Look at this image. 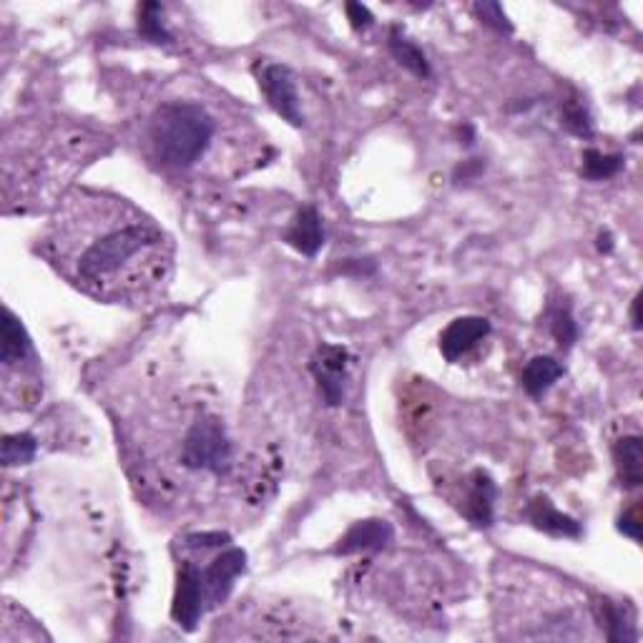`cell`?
I'll return each instance as SVG.
<instances>
[{"label":"cell","instance_id":"cell-1","mask_svg":"<svg viewBox=\"0 0 643 643\" xmlns=\"http://www.w3.org/2000/svg\"><path fill=\"white\" fill-rule=\"evenodd\" d=\"M43 252L68 282L103 302H146L174 267V244L154 219L93 191L68 196Z\"/></svg>","mask_w":643,"mask_h":643},{"label":"cell","instance_id":"cell-2","mask_svg":"<svg viewBox=\"0 0 643 643\" xmlns=\"http://www.w3.org/2000/svg\"><path fill=\"white\" fill-rule=\"evenodd\" d=\"M217 116L201 101H161L146 121L151 161L169 171L194 169L217 139Z\"/></svg>","mask_w":643,"mask_h":643},{"label":"cell","instance_id":"cell-3","mask_svg":"<svg viewBox=\"0 0 643 643\" xmlns=\"http://www.w3.org/2000/svg\"><path fill=\"white\" fill-rule=\"evenodd\" d=\"M176 465L191 475H209L217 480L232 478L237 470V448L222 415L206 407L191 415L181 433Z\"/></svg>","mask_w":643,"mask_h":643},{"label":"cell","instance_id":"cell-4","mask_svg":"<svg viewBox=\"0 0 643 643\" xmlns=\"http://www.w3.org/2000/svg\"><path fill=\"white\" fill-rule=\"evenodd\" d=\"M259 88H262L264 96H267L269 106H272L284 121H289L292 126L304 124L297 83H294V73L289 71L287 66H282V63H264V66L259 68Z\"/></svg>","mask_w":643,"mask_h":643},{"label":"cell","instance_id":"cell-5","mask_svg":"<svg viewBox=\"0 0 643 643\" xmlns=\"http://www.w3.org/2000/svg\"><path fill=\"white\" fill-rule=\"evenodd\" d=\"M247 571V553L242 548H227L219 553L209 566L201 568V586H204L206 611L217 608L232 593L234 581Z\"/></svg>","mask_w":643,"mask_h":643},{"label":"cell","instance_id":"cell-6","mask_svg":"<svg viewBox=\"0 0 643 643\" xmlns=\"http://www.w3.org/2000/svg\"><path fill=\"white\" fill-rule=\"evenodd\" d=\"M206 613L204 603V586H201V568H196L194 563H181L179 578H176V593H174V608L171 616L179 626H184L186 631L199 623V618Z\"/></svg>","mask_w":643,"mask_h":643},{"label":"cell","instance_id":"cell-7","mask_svg":"<svg viewBox=\"0 0 643 643\" xmlns=\"http://www.w3.org/2000/svg\"><path fill=\"white\" fill-rule=\"evenodd\" d=\"M490 335V322L483 317H460L440 335V352L448 362H458Z\"/></svg>","mask_w":643,"mask_h":643},{"label":"cell","instance_id":"cell-8","mask_svg":"<svg viewBox=\"0 0 643 643\" xmlns=\"http://www.w3.org/2000/svg\"><path fill=\"white\" fill-rule=\"evenodd\" d=\"M345 367H347V350L335 345L319 347L317 357L312 362L314 377L319 382V390L325 395L330 405H340L345 395Z\"/></svg>","mask_w":643,"mask_h":643},{"label":"cell","instance_id":"cell-9","mask_svg":"<svg viewBox=\"0 0 643 643\" xmlns=\"http://www.w3.org/2000/svg\"><path fill=\"white\" fill-rule=\"evenodd\" d=\"M284 239H287L289 247L297 249L299 254L314 257V254L319 252V247L325 244V229H322V219H319L317 209L304 206L297 217H294L292 227L287 229Z\"/></svg>","mask_w":643,"mask_h":643},{"label":"cell","instance_id":"cell-10","mask_svg":"<svg viewBox=\"0 0 643 643\" xmlns=\"http://www.w3.org/2000/svg\"><path fill=\"white\" fill-rule=\"evenodd\" d=\"M528 518L535 528L546 530L551 535H561V538H578L581 535V523L573 520L571 515L561 513L548 498H535L530 503Z\"/></svg>","mask_w":643,"mask_h":643},{"label":"cell","instance_id":"cell-11","mask_svg":"<svg viewBox=\"0 0 643 643\" xmlns=\"http://www.w3.org/2000/svg\"><path fill=\"white\" fill-rule=\"evenodd\" d=\"M493 503H495V483L490 480L488 473L475 470L470 478L468 498H465V515L473 520L475 525L485 528L493 520Z\"/></svg>","mask_w":643,"mask_h":643},{"label":"cell","instance_id":"cell-12","mask_svg":"<svg viewBox=\"0 0 643 643\" xmlns=\"http://www.w3.org/2000/svg\"><path fill=\"white\" fill-rule=\"evenodd\" d=\"M392 538V530L385 520H365L357 523L350 533L342 538L337 553H360V551H377Z\"/></svg>","mask_w":643,"mask_h":643},{"label":"cell","instance_id":"cell-13","mask_svg":"<svg viewBox=\"0 0 643 643\" xmlns=\"http://www.w3.org/2000/svg\"><path fill=\"white\" fill-rule=\"evenodd\" d=\"M28 357H31V340H28L26 330H23L16 314L11 309H6L3 312V350H0V362H3L6 370H11V367L26 362Z\"/></svg>","mask_w":643,"mask_h":643},{"label":"cell","instance_id":"cell-14","mask_svg":"<svg viewBox=\"0 0 643 643\" xmlns=\"http://www.w3.org/2000/svg\"><path fill=\"white\" fill-rule=\"evenodd\" d=\"M613 460H616L618 475H621L626 488H638L643 483V445L641 438L631 435V438L618 440L613 448Z\"/></svg>","mask_w":643,"mask_h":643},{"label":"cell","instance_id":"cell-15","mask_svg":"<svg viewBox=\"0 0 643 643\" xmlns=\"http://www.w3.org/2000/svg\"><path fill=\"white\" fill-rule=\"evenodd\" d=\"M558 377H563V365L556 357H533V360L525 365L520 382H523L528 395L538 397L543 395Z\"/></svg>","mask_w":643,"mask_h":643},{"label":"cell","instance_id":"cell-16","mask_svg":"<svg viewBox=\"0 0 643 643\" xmlns=\"http://www.w3.org/2000/svg\"><path fill=\"white\" fill-rule=\"evenodd\" d=\"M390 51H392V56L397 58V63H400V66H405L410 73H415L417 78L430 76V63H427L425 53H422L420 48L410 41V38L402 36L400 31H392Z\"/></svg>","mask_w":643,"mask_h":643},{"label":"cell","instance_id":"cell-17","mask_svg":"<svg viewBox=\"0 0 643 643\" xmlns=\"http://www.w3.org/2000/svg\"><path fill=\"white\" fill-rule=\"evenodd\" d=\"M36 438L28 433L6 435L3 440V463L6 465H23L36 458Z\"/></svg>","mask_w":643,"mask_h":643},{"label":"cell","instance_id":"cell-18","mask_svg":"<svg viewBox=\"0 0 643 643\" xmlns=\"http://www.w3.org/2000/svg\"><path fill=\"white\" fill-rule=\"evenodd\" d=\"M583 159H586V161H583V174H586L588 179H593V181L608 179V176L616 174V171L621 169V164H623L621 156H606V154H601V151H596V149H588Z\"/></svg>","mask_w":643,"mask_h":643},{"label":"cell","instance_id":"cell-19","mask_svg":"<svg viewBox=\"0 0 643 643\" xmlns=\"http://www.w3.org/2000/svg\"><path fill=\"white\" fill-rule=\"evenodd\" d=\"M139 31L154 43L171 41L169 31H166L164 23H161V6H156V3H146L139 11Z\"/></svg>","mask_w":643,"mask_h":643},{"label":"cell","instance_id":"cell-20","mask_svg":"<svg viewBox=\"0 0 643 643\" xmlns=\"http://www.w3.org/2000/svg\"><path fill=\"white\" fill-rule=\"evenodd\" d=\"M551 332L561 347H571L578 337V327L573 322L571 307H556L551 312Z\"/></svg>","mask_w":643,"mask_h":643},{"label":"cell","instance_id":"cell-21","mask_svg":"<svg viewBox=\"0 0 643 643\" xmlns=\"http://www.w3.org/2000/svg\"><path fill=\"white\" fill-rule=\"evenodd\" d=\"M475 11H478L480 18H483V21L488 23V26H493L495 31H500V33L513 31V28H510V23H508V18H505L503 8H500L498 3H483V6H475Z\"/></svg>","mask_w":643,"mask_h":643},{"label":"cell","instance_id":"cell-22","mask_svg":"<svg viewBox=\"0 0 643 643\" xmlns=\"http://www.w3.org/2000/svg\"><path fill=\"white\" fill-rule=\"evenodd\" d=\"M347 13H350V21L355 28H367L372 23L370 11H367L365 6H360V3H350V6H347Z\"/></svg>","mask_w":643,"mask_h":643},{"label":"cell","instance_id":"cell-23","mask_svg":"<svg viewBox=\"0 0 643 643\" xmlns=\"http://www.w3.org/2000/svg\"><path fill=\"white\" fill-rule=\"evenodd\" d=\"M618 528H621L626 535H631L633 541H641V523H638L636 515H623Z\"/></svg>","mask_w":643,"mask_h":643},{"label":"cell","instance_id":"cell-24","mask_svg":"<svg viewBox=\"0 0 643 643\" xmlns=\"http://www.w3.org/2000/svg\"><path fill=\"white\" fill-rule=\"evenodd\" d=\"M638 304H641V302H638V297H636V299H633V309H631L633 327H636V330H638V327H641V322H638Z\"/></svg>","mask_w":643,"mask_h":643}]
</instances>
